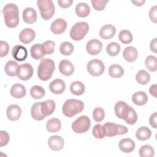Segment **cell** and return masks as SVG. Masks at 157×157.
Wrapping results in <instances>:
<instances>
[{
	"label": "cell",
	"instance_id": "obj_10",
	"mask_svg": "<svg viewBox=\"0 0 157 157\" xmlns=\"http://www.w3.org/2000/svg\"><path fill=\"white\" fill-rule=\"evenodd\" d=\"M121 119H123L126 123L132 125L137 120V115L136 110L129 105H126L123 110Z\"/></svg>",
	"mask_w": 157,
	"mask_h": 157
},
{
	"label": "cell",
	"instance_id": "obj_25",
	"mask_svg": "<svg viewBox=\"0 0 157 157\" xmlns=\"http://www.w3.org/2000/svg\"><path fill=\"white\" fill-rule=\"evenodd\" d=\"M132 101L137 105H144L148 101V96L144 91H137L132 94Z\"/></svg>",
	"mask_w": 157,
	"mask_h": 157
},
{
	"label": "cell",
	"instance_id": "obj_7",
	"mask_svg": "<svg viewBox=\"0 0 157 157\" xmlns=\"http://www.w3.org/2000/svg\"><path fill=\"white\" fill-rule=\"evenodd\" d=\"M91 126L90 119L86 115L77 118L72 124V129L77 134H83L89 130Z\"/></svg>",
	"mask_w": 157,
	"mask_h": 157
},
{
	"label": "cell",
	"instance_id": "obj_13",
	"mask_svg": "<svg viewBox=\"0 0 157 157\" xmlns=\"http://www.w3.org/2000/svg\"><path fill=\"white\" fill-rule=\"evenodd\" d=\"M13 58L18 61H25L28 56L27 49L21 45H15L12 51Z\"/></svg>",
	"mask_w": 157,
	"mask_h": 157
},
{
	"label": "cell",
	"instance_id": "obj_6",
	"mask_svg": "<svg viewBox=\"0 0 157 157\" xmlns=\"http://www.w3.org/2000/svg\"><path fill=\"white\" fill-rule=\"evenodd\" d=\"M103 129L105 136L108 137L124 134L128 131V129L125 126L112 122L105 123L103 125Z\"/></svg>",
	"mask_w": 157,
	"mask_h": 157
},
{
	"label": "cell",
	"instance_id": "obj_32",
	"mask_svg": "<svg viewBox=\"0 0 157 157\" xmlns=\"http://www.w3.org/2000/svg\"><path fill=\"white\" fill-rule=\"evenodd\" d=\"M124 69L120 65L112 64L109 68V74L113 78H120L123 76Z\"/></svg>",
	"mask_w": 157,
	"mask_h": 157
},
{
	"label": "cell",
	"instance_id": "obj_11",
	"mask_svg": "<svg viewBox=\"0 0 157 157\" xmlns=\"http://www.w3.org/2000/svg\"><path fill=\"white\" fill-rule=\"evenodd\" d=\"M102 49V42L96 39L89 40L86 45V50L88 54L91 55H96L99 54Z\"/></svg>",
	"mask_w": 157,
	"mask_h": 157
},
{
	"label": "cell",
	"instance_id": "obj_23",
	"mask_svg": "<svg viewBox=\"0 0 157 157\" xmlns=\"http://www.w3.org/2000/svg\"><path fill=\"white\" fill-rule=\"evenodd\" d=\"M123 56L126 61L131 63L136 60L138 56V52L134 47H127L123 50Z\"/></svg>",
	"mask_w": 157,
	"mask_h": 157
},
{
	"label": "cell",
	"instance_id": "obj_47",
	"mask_svg": "<svg viewBox=\"0 0 157 157\" xmlns=\"http://www.w3.org/2000/svg\"><path fill=\"white\" fill-rule=\"evenodd\" d=\"M9 50V46L7 42L4 40H1L0 42V56L4 57L6 56Z\"/></svg>",
	"mask_w": 157,
	"mask_h": 157
},
{
	"label": "cell",
	"instance_id": "obj_45",
	"mask_svg": "<svg viewBox=\"0 0 157 157\" xmlns=\"http://www.w3.org/2000/svg\"><path fill=\"white\" fill-rule=\"evenodd\" d=\"M109 1H98V0H91V2L93 6V7L94 10L97 11H101L104 10L106 4Z\"/></svg>",
	"mask_w": 157,
	"mask_h": 157
},
{
	"label": "cell",
	"instance_id": "obj_39",
	"mask_svg": "<svg viewBox=\"0 0 157 157\" xmlns=\"http://www.w3.org/2000/svg\"><path fill=\"white\" fill-rule=\"evenodd\" d=\"M139 153L140 157H153L155 155V150L151 146L144 145L140 148Z\"/></svg>",
	"mask_w": 157,
	"mask_h": 157
},
{
	"label": "cell",
	"instance_id": "obj_50",
	"mask_svg": "<svg viewBox=\"0 0 157 157\" xmlns=\"http://www.w3.org/2000/svg\"><path fill=\"white\" fill-rule=\"evenodd\" d=\"M156 119H157V112H155L153 113L149 118V123L151 126L155 129L156 128Z\"/></svg>",
	"mask_w": 157,
	"mask_h": 157
},
{
	"label": "cell",
	"instance_id": "obj_37",
	"mask_svg": "<svg viewBox=\"0 0 157 157\" xmlns=\"http://www.w3.org/2000/svg\"><path fill=\"white\" fill-rule=\"evenodd\" d=\"M145 64L148 71L151 72H155L157 69L156 57L153 55L148 56L145 58Z\"/></svg>",
	"mask_w": 157,
	"mask_h": 157
},
{
	"label": "cell",
	"instance_id": "obj_18",
	"mask_svg": "<svg viewBox=\"0 0 157 157\" xmlns=\"http://www.w3.org/2000/svg\"><path fill=\"white\" fill-rule=\"evenodd\" d=\"M36 33L31 28L23 29L19 34V40L25 44L31 43L35 38Z\"/></svg>",
	"mask_w": 157,
	"mask_h": 157
},
{
	"label": "cell",
	"instance_id": "obj_17",
	"mask_svg": "<svg viewBox=\"0 0 157 157\" xmlns=\"http://www.w3.org/2000/svg\"><path fill=\"white\" fill-rule=\"evenodd\" d=\"M116 33V28L115 27L111 25L107 24L101 27L99 31V36L100 37L105 40L110 39L112 38Z\"/></svg>",
	"mask_w": 157,
	"mask_h": 157
},
{
	"label": "cell",
	"instance_id": "obj_34",
	"mask_svg": "<svg viewBox=\"0 0 157 157\" xmlns=\"http://www.w3.org/2000/svg\"><path fill=\"white\" fill-rule=\"evenodd\" d=\"M136 80L138 83L144 85L149 82L150 75L146 71L143 69L140 70L136 75Z\"/></svg>",
	"mask_w": 157,
	"mask_h": 157
},
{
	"label": "cell",
	"instance_id": "obj_16",
	"mask_svg": "<svg viewBox=\"0 0 157 157\" xmlns=\"http://www.w3.org/2000/svg\"><path fill=\"white\" fill-rule=\"evenodd\" d=\"M6 114L8 119L10 121L18 120L21 115V109L18 105H10L6 110Z\"/></svg>",
	"mask_w": 157,
	"mask_h": 157
},
{
	"label": "cell",
	"instance_id": "obj_24",
	"mask_svg": "<svg viewBox=\"0 0 157 157\" xmlns=\"http://www.w3.org/2000/svg\"><path fill=\"white\" fill-rule=\"evenodd\" d=\"M26 90L21 84L15 83L10 88V94L15 98L20 99L26 95Z\"/></svg>",
	"mask_w": 157,
	"mask_h": 157
},
{
	"label": "cell",
	"instance_id": "obj_4",
	"mask_svg": "<svg viewBox=\"0 0 157 157\" xmlns=\"http://www.w3.org/2000/svg\"><path fill=\"white\" fill-rule=\"evenodd\" d=\"M89 31V26L86 22L80 21L76 23L70 31L71 38L75 41L83 39Z\"/></svg>",
	"mask_w": 157,
	"mask_h": 157
},
{
	"label": "cell",
	"instance_id": "obj_12",
	"mask_svg": "<svg viewBox=\"0 0 157 157\" xmlns=\"http://www.w3.org/2000/svg\"><path fill=\"white\" fill-rule=\"evenodd\" d=\"M67 28V22L63 18H56L51 24L50 30L55 34L63 33Z\"/></svg>",
	"mask_w": 157,
	"mask_h": 157
},
{
	"label": "cell",
	"instance_id": "obj_22",
	"mask_svg": "<svg viewBox=\"0 0 157 157\" xmlns=\"http://www.w3.org/2000/svg\"><path fill=\"white\" fill-rule=\"evenodd\" d=\"M55 107V102L52 99H48L45 101L41 102L42 112L45 117L52 115L54 112Z\"/></svg>",
	"mask_w": 157,
	"mask_h": 157
},
{
	"label": "cell",
	"instance_id": "obj_29",
	"mask_svg": "<svg viewBox=\"0 0 157 157\" xmlns=\"http://www.w3.org/2000/svg\"><path fill=\"white\" fill-rule=\"evenodd\" d=\"M75 13L77 15L81 18L87 17L90 13V8L89 6L85 2H79L76 5Z\"/></svg>",
	"mask_w": 157,
	"mask_h": 157
},
{
	"label": "cell",
	"instance_id": "obj_36",
	"mask_svg": "<svg viewBox=\"0 0 157 157\" xmlns=\"http://www.w3.org/2000/svg\"><path fill=\"white\" fill-rule=\"evenodd\" d=\"M30 94L32 98L36 99L42 98L45 95L44 89L39 85L33 86L30 90Z\"/></svg>",
	"mask_w": 157,
	"mask_h": 157
},
{
	"label": "cell",
	"instance_id": "obj_9",
	"mask_svg": "<svg viewBox=\"0 0 157 157\" xmlns=\"http://www.w3.org/2000/svg\"><path fill=\"white\" fill-rule=\"evenodd\" d=\"M33 75V66L29 63H24L19 66L17 76L21 80H28L30 79Z\"/></svg>",
	"mask_w": 157,
	"mask_h": 157
},
{
	"label": "cell",
	"instance_id": "obj_14",
	"mask_svg": "<svg viewBox=\"0 0 157 157\" xmlns=\"http://www.w3.org/2000/svg\"><path fill=\"white\" fill-rule=\"evenodd\" d=\"M64 140L59 136H52L48 139V147L54 151H59L64 147Z\"/></svg>",
	"mask_w": 157,
	"mask_h": 157
},
{
	"label": "cell",
	"instance_id": "obj_28",
	"mask_svg": "<svg viewBox=\"0 0 157 157\" xmlns=\"http://www.w3.org/2000/svg\"><path fill=\"white\" fill-rule=\"evenodd\" d=\"M61 121L56 118L48 120L46 123V129L49 132H56L61 129Z\"/></svg>",
	"mask_w": 157,
	"mask_h": 157
},
{
	"label": "cell",
	"instance_id": "obj_43",
	"mask_svg": "<svg viewBox=\"0 0 157 157\" xmlns=\"http://www.w3.org/2000/svg\"><path fill=\"white\" fill-rule=\"evenodd\" d=\"M92 134L93 136L96 139H102L105 136L104 132L103 125L101 124H96L92 130Z\"/></svg>",
	"mask_w": 157,
	"mask_h": 157
},
{
	"label": "cell",
	"instance_id": "obj_15",
	"mask_svg": "<svg viewBox=\"0 0 157 157\" xmlns=\"http://www.w3.org/2000/svg\"><path fill=\"white\" fill-rule=\"evenodd\" d=\"M49 89L53 94H61L66 89V84L63 80L60 78H56L50 83Z\"/></svg>",
	"mask_w": 157,
	"mask_h": 157
},
{
	"label": "cell",
	"instance_id": "obj_31",
	"mask_svg": "<svg viewBox=\"0 0 157 157\" xmlns=\"http://www.w3.org/2000/svg\"><path fill=\"white\" fill-rule=\"evenodd\" d=\"M85 85L80 81H75L72 82L70 86L71 92L76 96H80L85 92Z\"/></svg>",
	"mask_w": 157,
	"mask_h": 157
},
{
	"label": "cell",
	"instance_id": "obj_2",
	"mask_svg": "<svg viewBox=\"0 0 157 157\" xmlns=\"http://www.w3.org/2000/svg\"><path fill=\"white\" fill-rule=\"evenodd\" d=\"M84 109V104L80 100L75 99H67L63 105V113L67 117L71 118L81 112Z\"/></svg>",
	"mask_w": 157,
	"mask_h": 157
},
{
	"label": "cell",
	"instance_id": "obj_27",
	"mask_svg": "<svg viewBox=\"0 0 157 157\" xmlns=\"http://www.w3.org/2000/svg\"><path fill=\"white\" fill-rule=\"evenodd\" d=\"M31 114L32 117L37 121L42 120L45 118L42 112L41 102H35L32 105L31 109Z\"/></svg>",
	"mask_w": 157,
	"mask_h": 157
},
{
	"label": "cell",
	"instance_id": "obj_3",
	"mask_svg": "<svg viewBox=\"0 0 157 157\" xmlns=\"http://www.w3.org/2000/svg\"><path fill=\"white\" fill-rule=\"evenodd\" d=\"M55 71L54 61L48 58L42 59L38 66L37 76L41 80L47 81L49 80Z\"/></svg>",
	"mask_w": 157,
	"mask_h": 157
},
{
	"label": "cell",
	"instance_id": "obj_33",
	"mask_svg": "<svg viewBox=\"0 0 157 157\" xmlns=\"http://www.w3.org/2000/svg\"><path fill=\"white\" fill-rule=\"evenodd\" d=\"M30 52L32 58L37 60L42 59L45 55L42 49V45L39 44H36L32 45Z\"/></svg>",
	"mask_w": 157,
	"mask_h": 157
},
{
	"label": "cell",
	"instance_id": "obj_49",
	"mask_svg": "<svg viewBox=\"0 0 157 157\" xmlns=\"http://www.w3.org/2000/svg\"><path fill=\"white\" fill-rule=\"evenodd\" d=\"M73 2L72 0H58V4L62 8L69 7Z\"/></svg>",
	"mask_w": 157,
	"mask_h": 157
},
{
	"label": "cell",
	"instance_id": "obj_38",
	"mask_svg": "<svg viewBox=\"0 0 157 157\" xmlns=\"http://www.w3.org/2000/svg\"><path fill=\"white\" fill-rule=\"evenodd\" d=\"M120 45L115 42L109 43L106 47V52L111 56H115L120 52Z\"/></svg>",
	"mask_w": 157,
	"mask_h": 157
},
{
	"label": "cell",
	"instance_id": "obj_42",
	"mask_svg": "<svg viewBox=\"0 0 157 157\" xmlns=\"http://www.w3.org/2000/svg\"><path fill=\"white\" fill-rule=\"evenodd\" d=\"M105 117V112L101 107H96L93 111V118L96 122L102 121Z\"/></svg>",
	"mask_w": 157,
	"mask_h": 157
},
{
	"label": "cell",
	"instance_id": "obj_35",
	"mask_svg": "<svg viewBox=\"0 0 157 157\" xmlns=\"http://www.w3.org/2000/svg\"><path fill=\"white\" fill-rule=\"evenodd\" d=\"M118 39L124 44H128L132 41L133 36L132 33L128 30H121L118 35Z\"/></svg>",
	"mask_w": 157,
	"mask_h": 157
},
{
	"label": "cell",
	"instance_id": "obj_21",
	"mask_svg": "<svg viewBox=\"0 0 157 157\" xmlns=\"http://www.w3.org/2000/svg\"><path fill=\"white\" fill-rule=\"evenodd\" d=\"M23 21L28 24L34 23L37 20V12L36 10L32 7H27L23 12Z\"/></svg>",
	"mask_w": 157,
	"mask_h": 157
},
{
	"label": "cell",
	"instance_id": "obj_52",
	"mask_svg": "<svg viewBox=\"0 0 157 157\" xmlns=\"http://www.w3.org/2000/svg\"><path fill=\"white\" fill-rule=\"evenodd\" d=\"M149 91H150V93L151 95H152L154 97H156V85L154 84V85H151L150 87Z\"/></svg>",
	"mask_w": 157,
	"mask_h": 157
},
{
	"label": "cell",
	"instance_id": "obj_40",
	"mask_svg": "<svg viewBox=\"0 0 157 157\" xmlns=\"http://www.w3.org/2000/svg\"><path fill=\"white\" fill-rule=\"evenodd\" d=\"M74 51V46L69 42H64L59 46L60 53L65 56L70 55Z\"/></svg>",
	"mask_w": 157,
	"mask_h": 157
},
{
	"label": "cell",
	"instance_id": "obj_19",
	"mask_svg": "<svg viewBox=\"0 0 157 157\" xmlns=\"http://www.w3.org/2000/svg\"><path fill=\"white\" fill-rule=\"evenodd\" d=\"M59 71L65 76H70L74 72V67L72 63L67 59L61 60L59 64Z\"/></svg>",
	"mask_w": 157,
	"mask_h": 157
},
{
	"label": "cell",
	"instance_id": "obj_41",
	"mask_svg": "<svg viewBox=\"0 0 157 157\" xmlns=\"http://www.w3.org/2000/svg\"><path fill=\"white\" fill-rule=\"evenodd\" d=\"M41 45L44 55H50L54 52L55 43L53 40H46Z\"/></svg>",
	"mask_w": 157,
	"mask_h": 157
},
{
	"label": "cell",
	"instance_id": "obj_51",
	"mask_svg": "<svg viewBox=\"0 0 157 157\" xmlns=\"http://www.w3.org/2000/svg\"><path fill=\"white\" fill-rule=\"evenodd\" d=\"M150 48L151 51H152L154 53L157 52V39L155 38L153 39L151 42L150 44Z\"/></svg>",
	"mask_w": 157,
	"mask_h": 157
},
{
	"label": "cell",
	"instance_id": "obj_46",
	"mask_svg": "<svg viewBox=\"0 0 157 157\" xmlns=\"http://www.w3.org/2000/svg\"><path fill=\"white\" fill-rule=\"evenodd\" d=\"M9 135L7 132L1 130L0 131V147L6 146L9 141Z\"/></svg>",
	"mask_w": 157,
	"mask_h": 157
},
{
	"label": "cell",
	"instance_id": "obj_48",
	"mask_svg": "<svg viewBox=\"0 0 157 157\" xmlns=\"http://www.w3.org/2000/svg\"><path fill=\"white\" fill-rule=\"evenodd\" d=\"M149 17L151 21L156 23L157 22V7L154 6L150 9Z\"/></svg>",
	"mask_w": 157,
	"mask_h": 157
},
{
	"label": "cell",
	"instance_id": "obj_1",
	"mask_svg": "<svg viewBox=\"0 0 157 157\" xmlns=\"http://www.w3.org/2000/svg\"><path fill=\"white\" fill-rule=\"evenodd\" d=\"M2 13L6 26L9 28H15L19 23V11L17 5L9 3L5 5L2 9Z\"/></svg>",
	"mask_w": 157,
	"mask_h": 157
},
{
	"label": "cell",
	"instance_id": "obj_8",
	"mask_svg": "<svg viewBox=\"0 0 157 157\" xmlns=\"http://www.w3.org/2000/svg\"><path fill=\"white\" fill-rule=\"evenodd\" d=\"M87 71L88 73L95 77L101 75L105 70V66L103 62L98 59L90 60L87 64Z\"/></svg>",
	"mask_w": 157,
	"mask_h": 157
},
{
	"label": "cell",
	"instance_id": "obj_20",
	"mask_svg": "<svg viewBox=\"0 0 157 157\" xmlns=\"http://www.w3.org/2000/svg\"><path fill=\"white\" fill-rule=\"evenodd\" d=\"M118 147L121 151L128 153L132 152L135 149L136 144L132 139L125 138L120 140Z\"/></svg>",
	"mask_w": 157,
	"mask_h": 157
},
{
	"label": "cell",
	"instance_id": "obj_30",
	"mask_svg": "<svg viewBox=\"0 0 157 157\" xmlns=\"http://www.w3.org/2000/svg\"><path fill=\"white\" fill-rule=\"evenodd\" d=\"M151 136V130L146 126L140 127L136 132V137L139 140H146Z\"/></svg>",
	"mask_w": 157,
	"mask_h": 157
},
{
	"label": "cell",
	"instance_id": "obj_44",
	"mask_svg": "<svg viewBox=\"0 0 157 157\" xmlns=\"http://www.w3.org/2000/svg\"><path fill=\"white\" fill-rule=\"evenodd\" d=\"M126 105H127V104L125 102L122 101H120L115 104V107H114V110H115L116 116L118 118L121 119V116H122L123 110Z\"/></svg>",
	"mask_w": 157,
	"mask_h": 157
},
{
	"label": "cell",
	"instance_id": "obj_5",
	"mask_svg": "<svg viewBox=\"0 0 157 157\" xmlns=\"http://www.w3.org/2000/svg\"><path fill=\"white\" fill-rule=\"evenodd\" d=\"M37 4L40 10L41 17L48 20L50 19L55 13V6L51 0H38Z\"/></svg>",
	"mask_w": 157,
	"mask_h": 157
},
{
	"label": "cell",
	"instance_id": "obj_26",
	"mask_svg": "<svg viewBox=\"0 0 157 157\" xmlns=\"http://www.w3.org/2000/svg\"><path fill=\"white\" fill-rule=\"evenodd\" d=\"M18 67L19 66L17 62L13 60H9L5 65L4 71L7 75L13 77L17 75Z\"/></svg>",
	"mask_w": 157,
	"mask_h": 157
},
{
	"label": "cell",
	"instance_id": "obj_53",
	"mask_svg": "<svg viewBox=\"0 0 157 157\" xmlns=\"http://www.w3.org/2000/svg\"><path fill=\"white\" fill-rule=\"evenodd\" d=\"M131 2L133 3L136 6H138V7H140V6H142L145 2V1L144 0H140V1H131Z\"/></svg>",
	"mask_w": 157,
	"mask_h": 157
}]
</instances>
